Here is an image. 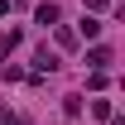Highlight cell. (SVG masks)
<instances>
[{
  "label": "cell",
  "instance_id": "1",
  "mask_svg": "<svg viewBox=\"0 0 125 125\" xmlns=\"http://www.w3.org/2000/svg\"><path fill=\"white\" fill-rule=\"evenodd\" d=\"M34 67H39V72H58V53L39 48V53H34Z\"/></svg>",
  "mask_w": 125,
  "mask_h": 125
},
{
  "label": "cell",
  "instance_id": "2",
  "mask_svg": "<svg viewBox=\"0 0 125 125\" xmlns=\"http://www.w3.org/2000/svg\"><path fill=\"white\" fill-rule=\"evenodd\" d=\"M34 19H39V24H43V29H53V24H58V5H39V10H34Z\"/></svg>",
  "mask_w": 125,
  "mask_h": 125
},
{
  "label": "cell",
  "instance_id": "3",
  "mask_svg": "<svg viewBox=\"0 0 125 125\" xmlns=\"http://www.w3.org/2000/svg\"><path fill=\"white\" fill-rule=\"evenodd\" d=\"M96 34H101V19H96V15H87V19L77 24V39H96Z\"/></svg>",
  "mask_w": 125,
  "mask_h": 125
},
{
  "label": "cell",
  "instance_id": "4",
  "mask_svg": "<svg viewBox=\"0 0 125 125\" xmlns=\"http://www.w3.org/2000/svg\"><path fill=\"white\" fill-rule=\"evenodd\" d=\"M53 34H58V48H77V29H62V24H53Z\"/></svg>",
  "mask_w": 125,
  "mask_h": 125
},
{
  "label": "cell",
  "instance_id": "5",
  "mask_svg": "<svg viewBox=\"0 0 125 125\" xmlns=\"http://www.w3.org/2000/svg\"><path fill=\"white\" fill-rule=\"evenodd\" d=\"M87 62H92V67H106V62H111V48H92Z\"/></svg>",
  "mask_w": 125,
  "mask_h": 125
},
{
  "label": "cell",
  "instance_id": "6",
  "mask_svg": "<svg viewBox=\"0 0 125 125\" xmlns=\"http://www.w3.org/2000/svg\"><path fill=\"white\" fill-rule=\"evenodd\" d=\"M15 43H19V29H5V34H0V53H10Z\"/></svg>",
  "mask_w": 125,
  "mask_h": 125
},
{
  "label": "cell",
  "instance_id": "7",
  "mask_svg": "<svg viewBox=\"0 0 125 125\" xmlns=\"http://www.w3.org/2000/svg\"><path fill=\"white\" fill-rule=\"evenodd\" d=\"M92 115H96V120H111L115 111H111V101H92Z\"/></svg>",
  "mask_w": 125,
  "mask_h": 125
},
{
  "label": "cell",
  "instance_id": "8",
  "mask_svg": "<svg viewBox=\"0 0 125 125\" xmlns=\"http://www.w3.org/2000/svg\"><path fill=\"white\" fill-rule=\"evenodd\" d=\"M87 10H92V15H101V10H111V0H87Z\"/></svg>",
  "mask_w": 125,
  "mask_h": 125
},
{
  "label": "cell",
  "instance_id": "9",
  "mask_svg": "<svg viewBox=\"0 0 125 125\" xmlns=\"http://www.w3.org/2000/svg\"><path fill=\"white\" fill-rule=\"evenodd\" d=\"M0 15H10V0H0Z\"/></svg>",
  "mask_w": 125,
  "mask_h": 125
},
{
  "label": "cell",
  "instance_id": "10",
  "mask_svg": "<svg viewBox=\"0 0 125 125\" xmlns=\"http://www.w3.org/2000/svg\"><path fill=\"white\" fill-rule=\"evenodd\" d=\"M5 120H10V125H29V120H15V115H5Z\"/></svg>",
  "mask_w": 125,
  "mask_h": 125
}]
</instances>
